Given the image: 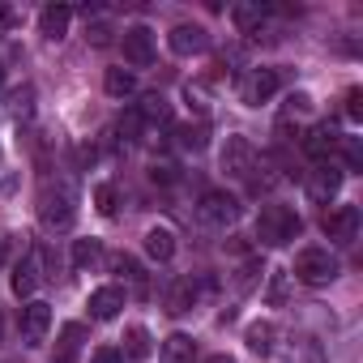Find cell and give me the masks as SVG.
Returning <instances> with one entry per match:
<instances>
[{
    "mask_svg": "<svg viewBox=\"0 0 363 363\" xmlns=\"http://www.w3.org/2000/svg\"><path fill=\"white\" fill-rule=\"evenodd\" d=\"M39 218L48 231H69L73 218H77V189L69 184V179H56V184H48L39 193Z\"/></svg>",
    "mask_w": 363,
    "mask_h": 363,
    "instance_id": "1",
    "label": "cell"
},
{
    "mask_svg": "<svg viewBox=\"0 0 363 363\" xmlns=\"http://www.w3.org/2000/svg\"><path fill=\"white\" fill-rule=\"evenodd\" d=\"M257 240L265 248H282V244L299 240V214L291 206H265L257 214Z\"/></svg>",
    "mask_w": 363,
    "mask_h": 363,
    "instance_id": "2",
    "label": "cell"
},
{
    "mask_svg": "<svg viewBox=\"0 0 363 363\" xmlns=\"http://www.w3.org/2000/svg\"><path fill=\"white\" fill-rule=\"evenodd\" d=\"M295 278L308 286H329L337 278V257H329V248H303L295 257Z\"/></svg>",
    "mask_w": 363,
    "mask_h": 363,
    "instance_id": "3",
    "label": "cell"
},
{
    "mask_svg": "<svg viewBox=\"0 0 363 363\" xmlns=\"http://www.w3.org/2000/svg\"><path fill=\"white\" fill-rule=\"evenodd\" d=\"M197 214H201L206 227H231V223L240 218V197L227 193V189H210V193L201 197Z\"/></svg>",
    "mask_w": 363,
    "mask_h": 363,
    "instance_id": "4",
    "label": "cell"
},
{
    "mask_svg": "<svg viewBox=\"0 0 363 363\" xmlns=\"http://www.w3.org/2000/svg\"><path fill=\"white\" fill-rule=\"evenodd\" d=\"M223 171L235 175V179H252V171H257V150H252L248 137H227V145H223Z\"/></svg>",
    "mask_w": 363,
    "mask_h": 363,
    "instance_id": "5",
    "label": "cell"
},
{
    "mask_svg": "<svg viewBox=\"0 0 363 363\" xmlns=\"http://www.w3.org/2000/svg\"><path fill=\"white\" fill-rule=\"evenodd\" d=\"M278 86H282L278 69H252V73L244 77V86H240V99H244L248 107H261V103H269V99L278 94Z\"/></svg>",
    "mask_w": 363,
    "mask_h": 363,
    "instance_id": "6",
    "label": "cell"
},
{
    "mask_svg": "<svg viewBox=\"0 0 363 363\" xmlns=\"http://www.w3.org/2000/svg\"><path fill=\"white\" fill-rule=\"evenodd\" d=\"M337 189H342V171H337L333 162H316V171L308 175V201L329 206V201L337 197Z\"/></svg>",
    "mask_w": 363,
    "mask_h": 363,
    "instance_id": "7",
    "label": "cell"
},
{
    "mask_svg": "<svg viewBox=\"0 0 363 363\" xmlns=\"http://www.w3.org/2000/svg\"><path fill=\"white\" fill-rule=\"evenodd\" d=\"M320 227H325L329 240H337V244H354V240H359V206H337V210H329Z\"/></svg>",
    "mask_w": 363,
    "mask_h": 363,
    "instance_id": "8",
    "label": "cell"
},
{
    "mask_svg": "<svg viewBox=\"0 0 363 363\" xmlns=\"http://www.w3.org/2000/svg\"><path fill=\"white\" fill-rule=\"evenodd\" d=\"M48 329H52V308H48L43 299H30V303L22 308V342H26V346H43Z\"/></svg>",
    "mask_w": 363,
    "mask_h": 363,
    "instance_id": "9",
    "label": "cell"
},
{
    "mask_svg": "<svg viewBox=\"0 0 363 363\" xmlns=\"http://www.w3.org/2000/svg\"><path fill=\"white\" fill-rule=\"evenodd\" d=\"M124 60H128L133 69L154 65V35H150L145 26H128V30H124Z\"/></svg>",
    "mask_w": 363,
    "mask_h": 363,
    "instance_id": "10",
    "label": "cell"
},
{
    "mask_svg": "<svg viewBox=\"0 0 363 363\" xmlns=\"http://www.w3.org/2000/svg\"><path fill=\"white\" fill-rule=\"evenodd\" d=\"M167 48L175 52V56H197V52H206L210 48V35H206V26H175L171 35H167Z\"/></svg>",
    "mask_w": 363,
    "mask_h": 363,
    "instance_id": "11",
    "label": "cell"
},
{
    "mask_svg": "<svg viewBox=\"0 0 363 363\" xmlns=\"http://www.w3.org/2000/svg\"><path fill=\"white\" fill-rule=\"evenodd\" d=\"M9 286H13V295H18V299H30V295H35V286H39V248H30V252L13 265Z\"/></svg>",
    "mask_w": 363,
    "mask_h": 363,
    "instance_id": "12",
    "label": "cell"
},
{
    "mask_svg": "<svg viewBox=\"0 0 363 363\" xmlns=\"http://www.w3.org/2000/svg\"><path fill=\"white\" fill-rule=\"evenodd\" d=\"M299 145H303V154H308L312 162H329V154L337 150V133H333L329 124H316V128H308V133H303V141H299Z\"/></svg>",
    "mask_w": 363,
    "mask_h": 363,
    "instance_id": "13",
    "label": "cell"
},
{
    "mask_svg": "<svg viewBox=\"0 0 363 363\" xmlns=\"http://www.w3.org/2000/svg\"><path fill=\"white\" fill-rule=\"evenodd\" d=\"M278 363H325V350H320L316 337L299 333V337H291V342L278 350Z\"/></svg>",
    "mask_w": 363,
    "mask_h": 363,
    "instance_id": "14",
    "label": "cell"
},
{
    "mask_svg": "<svg viewBox=\"0 0 363 363\" xmlns=\"http://www.w3.org/2000/svg\"><path fill=\"white\" fill-rule=\"evenodd\" d=\"M86 308H90L94 320H111V316H120V308H124V291H120V286H99V291L86 299Z\"/></svg>",
    "mask_w": 363,
    "mask_h": 363,
    "instance_id": "15",
    "label": "cell"
},
{
    "mask_svg": "<svg viewBox=\"0 0 363 363\" xmlns=\"http://www.w3.org/2000/svg\"><path fill=\"white\" fill-rule=\"evenodd\" d=\"M193 303H197V282H193V278H175V282L167 286V312H171V316H184Z\"/></svg>",
    "mask_w": 363,
    "mask_h": 363,
    "instance_id": "16",
    "label": "cell"
},
{
    "mask_svg": "<svg viewBox=\"0 0 363 363\" xmlns=\"http://www.w3.org/2000/svg\"><path fill=\"white\" fill-rule=\"evenodd\" d=\"M69 22H73V9H69V5H48V9L39 13V30H43L52 43L69 35Z\"/></svg>",
    "mask_w": 363,
    "mask_h": 363,
    "instance_id": "17",
    "label": "cell"
},
{
    "mask_svg": "<svg viewBox=\"0 0 363 363\" xmlns=\"http://www.w3.org/2000/svg\"><path fill=\"white\" fill-rule=\"evenodd\" d=\"M197 359V342L189 333H171L162 342V363H193Z\"/></svg>",
    "mask_w": 363,
    "mask_h": 363,
    "instance_id": "18",
    "label": "cell"
},
{
    "mask_svg": "<svg viewBox=\"0 0 363 363\" xmlns=\"http://www.w3.org/2000/svg\"><path fill=\"white\" fill-rule=\"evenodd\" d=\"M145 252H150L154 261H171V257H175V235H171L167 227H150V231H145Z\"/></svg>",
    "mask_w": 363,
    "mask_h": 363,
    "instance_id": "19",
    "label": "cell"
},
{
    "mask_svg": "<svg viewBox=\"0 0 363 363\" xmlns=\"http://www.w3.org/2000/svg\"><path fill=\"white\" fill-rule=\"evenodd\" d=\"M244 337H248V350H252V354H274V337H278V329H274L269 320H252Z\"/></svg>",
    "mask_w": 363,
    "mask_h": 363,
    "instance_id": "20",
    "label": "cell"
},
{
    "mask_svg": "<svg viewBox=\"0 0 363 363\" xmlns=\"http://www.w3.org/2000/svg\"><path fill=\"white\" fill-rule=\"evenodd\" d=\"M137 116H141L145 124H171V103H167L162 94H145L141 107H137Z\"/></svg>",
    "mask_w": 363,
    "mask_h": 363,
    "instance_id": "21",
    "label": "cell"
},
{
    "mask_svg": "<svg viewBox=\"0 0 363 363\" xmlns=\"http://www.w3.org/2000/svg\"><path fill=\"white\" fill-rule=\"evenodd\" d=\"M120 354H128V359L141 363V359L150 354V329H145V325H128V329H124V350H120Z\"/></svg>",
    "mask_w": 363,
    "mask_h": 363,
    "instance_id": "22",
    "label": "cell"
},
{
    "mask_svg": "<svg viewBox=\"0 0 363 363\" xmlns=\"http://www.w3.org/2000/svg\"><path fill=\"white\" fill-rule=\"evenodd\" d=\"M231 22H235L240 35H252V30L265 22V5H235V9H231Z\"/></svg>",
    "mask_w": 363,
    "mask_h": 363,
    "instance_id": "23",
    "label": "cell"
},
{
    "mask_svg": "<svg viewBox=\"0 0 363 363\" xmlns=\"http://www.w3.org/2000/svg\"><path fill=\"white\" fill-rule=\"evenodd\" d=\"M103 86H107V94H111V99H128V94L137 90V77H133L128 69H107Z\"/></svg>",
    "mask_w": 363,
    "mask_h": 363,
    "instance_id": "24",
    "label": "cell"
},
{
    "mask_svg": "<svg viewBox=\"0 0 363 363\" xmlns=\"http://www.w3.org/2000/svg\"><path fill=\"white\" fill-rule=\"evenodd\" d=\"M82 337H86V329H82V325H65V329H60V350H56V363H73V354H77Z\"/></svg>",
    "mask_w": 363,
    "mask_h": 363,
    "instance_id": "25",
    "label": "cell"
},
{
    "mask_svg": "<svg viewBox=\"0 0 363 363\" xmlns=\"http://www.w3.org/2000/svg\"><path fill=\"white\" fill-rule=\"evenodd\" d=\"M175 137H179V145L184 150H206V137H210V128H206V120H197V124H184V128H175Z\"/></svg>",
    "mask_w": 363,
    "mask_h": 363,
    "instance_id": "26",
    "label": "cell"
},
{
    "mask_svg": "<svg viewBox=\"0 0 363 363\" xmlns=\"http://www.w3.org/2000/svg\"><path fill=\"white\" fill-rule=\"evenodd\" d=\"M99 257H103L99 240H77V244H73V269H90V265H99Z\"/></svg>",
    "mask_w": 363,
    "mask_h": 363,
    "instance_id": "27",
    "label": "cell"
},
{
    "mask_svg": "<svg viewBox=\"0 0 363 363\" xmlns=\"http://www.w3.org/2000/svg\"><path fill=\"white\" fill-rule=\"evenodd\" d=\"M265 303H286V269H269V286H265Z\"/></svg>",
    "mask_w": 363,
    "mask_h": 363,
    "instance_id": "28",
    "label": "cell"
},
{
    "mask_svg": "<svg viewBox=\"0 0 363 363\" xmlns=\"http://www.w3.org/2000/svg\"><path fill=\"white\" fill-rule=\"evenodd\" d=\"M261 274H265V265H261V257H252V261H248V265L240 269V278H235V291H252Z\"/></svg>",
    "mask_w": 363,
    "mask_h": 363,
    "instance_id": "29",
    "label": "cell"
},
{
    "mask_svg": "<svg viewBox=\"0 0 363 363\" xmlns=\"http://www.w3.org/2000/svg\"><path fill=\"white\" fill-rule=\"evenodd\" d=\"M116 201H120V197H116V184H99V189H94V206H99V214L111 218V214H116Z\"/></svg>",
    "mask_w": 363,
    "mask_h": 363,
    "instance_id": "30",
    "label": "cell"
},
{
    "mask_svg": "<svg viewBox=\"0 0 363 363\" xmlns=\"http://www.w3.org/2000/svg\"><path fill=\"white\" fill-rule=\"evenodd\" d=\"M30 111H35V90L26 86L13 94V120H30Z\"/></svg>",
    "mask_w": 363,
    "mask_h": 363,
    "instance_id": "31",
    "label": "cell"
},
{
    "mask_svg": "<svg viewBox=\"0 0 363 363\" xmlns=\"http://www.w3.org/2000/svg\"><path fill=\"white\" fill-rule=\"evenodd\" d=\"M337 150L346 154V162H350V167H359V162H363V145H359V137H337Z\"/></svg>",
    "mask_w": 363,
    "mask_h": 363,
    "instance_id": "32",
    "label": "cell"
},
{
    "mask_svg": "<svg viewBox=\"0 0 363 363\" xmlns=\"http://www.w3.org/2000/svg\"><path fill=\"white\" fill-rule=\"evenodd\" d=\"M86 39H90L94 48H107V43H111V26H107V22H90V30H86Z\"/></svg>",
    "mask_w": 363,
    "mask_h": 363,
    "instance_id": "33",
    "label": "cell"
},
{
    "mask_svg": "<svg viewBox=\"0 0 363 363\" xmlns=\"http://www.w3.org/2000/svg\"><path fill=\"white\" fill-rule=\"evenodd\" d=\"M111 269H116V274H124V278H141L137 261H133V257H124V252H116V257H111Z\"/></svg>",
    "mask_w": 363,
    "mask_h": 363,
    "instance_id": "34",
    "label": "cell"
},
{
    "mask_svg": "<svg viewBox=\"0 0 363 363\" xmlns=\"http://www.w3.org/2000/svg\"><path fill=\"white\" fill-rule=\"evenodd\" d=\"M346 116L350 120H363V90H350L346 94Z\"/></svg>",
    "mask_w": 363,
    "mask_h": 363,
    "instance_id": "35",
    "label": "cell"
},
{
    "mask_svg": "<svg viewBox=\"0 0 363 363\" xmlns=\"http://www.w3.org/2000/svg\"><path fill=\"white\" fill-rule=\"evenodd\" d=\"M141 124H145V120H141L137 111H128V116L120 120V128H124V137H128V141H137V133H141Z\"/></svg>",
    "mask_w": 363,
    "mask_h": 363,
    "instance_id": "36",
    "label": "cell"
},
{
    "mask_svg": "<svg viewBox=\"0 0 363 363\" xmlns=\"http://www.w3.org/2000/svg\"><path fill=\"white\" fill-rule=\"evenodd\" d=\"M90 363H124V354H120L116 346H99V350L90 354Z\"/></svg>",
    "mask_w": 363,
    "mask_h": 363,
    "instance_id": "37",
    "label": "cell"
},
{
    "mask_svg": "<svg viewBox=\"0 0 363 363\" xmlns=\"http://www.w3.org/2000/svg\"><path fill=\"white\" fill-rule=\"evenodd\" d=\"M150 179H154V184H171V179H175V167H167V162L158 167V162H154V167H150Z\"/></svg>",
    "mask_w": 363,
    "mask_h": 363,
    "instance_id": "38",
    "label": "cell"
},
{
    "mask_svg": "<svg viewBox=\"0 0 363 363\" xmlns=\"http://www.w3.org/2000/svg\"><path fill=\"white\" fill-rule=\"evenodd\" d=\"M210 363H235V359H231V354H214Z\"/></svg>",
    "mask_w": 363,
    "mask_h": 363,
    "instance_id": "39",
    "label": "cell"
},
{
    "mask_svg": "<svg viewBox=\"0 0 363 363\" xmlns=\"http://www.w3.org/2000/svg\"><path fill=\"white\" fill-rule=\"evenodd\" d=\"M0 261H5V240H0Z\"/></svg>",
    "mask_w": 363,
    "mask_h": 363,
    "instance_id": "40",
    "label": "cell"
},
{
    "mask_svg": "<svg viewBox=\"0 0 363 363\" xmlns=\"http://www.w3.org/2000/svg\"><path fill=\"white\" fill-rule=\"evenodd\" d=\"M0 86H5V69H0Z\"/></svg>",
    "mask_w": 363,
    "mask_h": 363,
    "instance_id": "41",
    "label": "cell"
},
{
    "mask_svg": "<svg viewBox=\"0 0 363 363\" xmlns=\"http://www.w3.org/2000/svg\"><path fill=\"white\" fill-rule=\"evenodd\" d=\"M0 333H5V320H0Z\"/></svg>",
    "mask_w": 363,
    "mask_h": 363,
    "instance_id": "42",
    "label": "cell"
}]
</instances>
